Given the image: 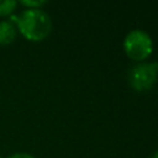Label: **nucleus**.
Listing matches in <instances>:
<instances>
[{"instance_id":"f257e3e1","label":"nucleus","mask_w":158,"mask_h":158,"mask_svg":"<svg viewBox=\"0 0 158 158\" xmlns=\"http://www.w3.org/2000/svg\"><path fill=\"white\" fill-rule=\"evenodd\" d=\"M27 41L40 42L48 37L52 31L51 16L42 9H25L17 15L9 17Z\"/></svg>"},{"instance_id":"f03ea898","label":"nucleus","mask_w":158,"mask_h":158,"mask_svg":"<svg viewBox=\"0 0 158 158\" xmlns=\"http://www.w3.org/2000/svg\"><path fill=\"white\" fill-rule=\"evenodd\" d=\"M123 49L131 59L143 60L152 53L153 41L146 31L135 28L126 35L123 40Z\"/></svg>"},{"instance_id":"7ed1b4c3","label":"nucleus","mask_w":158,"mask_h":158,"mask_svg":"<svg viewBox=\"0 0 158 158\" xmlns=\"http://www.w3.org/2000/svg\"><path fill=\"white\" fill-rule=\"evenodd\" d=\"M158 80V62H142L128 72L130 85L137 91H147Z\"/></svg>"},{"instance_id":"20e7f679","label":"nucleus","mask_w":158,"mask_h":158,"mask_svg":"<svg viewBox=\"0 0 158 158\" xmlns=\"http://www.w3.org/2000/svg\"><path fill=\"white\" fill-rule=\"evenodd\" d=\"M17 37V28L10 20L0 21V46H9L15 42Z\"/></svg>"},{"instance_id":"39448f33","label":"nucleus","mask_w":158,"mask_h":158,"mask_svg":"<svg viewBox=\"0 0 158 158\" xmlns=\"http://www.w3.org/2000/svg\"><path fill=\"white\" fill-rule=\"evenodd\" d=\"M19 2L15 0H0V17H10L17 9Z\"/></svg>"},{"instance_id":"423d86ee","label":"nucleus","mask_w":158,"mask_h":158,"mask_svg":"<svg viewBox=\"0 0 158 158\" xmlns=\"http://www.w3.org/2000/svg\"><path fill=\"white\" fill-rule=\"evenodd\" d=\"M19 4L25 9H42V6L46 5V0H21Z\"/></svg>"},{"instance_id":"0eeeda50","label":"nucleus","mask_w":158,"mask_h":158,"mask_svg":"<svg viewBox=\"0 0 158 158\" xmlns=\"http://www.w3.org/2000/svg\"><path fill=\"white\" fill-rule=\"evenodd\" d=\"M7 158H36V157L27 152H16V153L10 154Z\"/></svg>"},{"instance_id":"6e6552de","label":"nucleus","mask_w":158,"mask_h":158,"mask_svg":"<svg viewBox=\"0 0 158 158\" xmlns=\"http://www.w3.org/2000/svg\"><path fill=\"white\" fill-rule=\"evenodd\" d=\"M151 158H158V151H156V152L151 156Z\"/></svg>"},{"instance_id":"1a4fd4ad","label":"nucleus","mask_w":158,"mask_h":158,"mask_svg":"<svg viewBox=\"0 0 158 158\" xmlns=\"http://www.w3.org/2000/svg\"><path fill=\"white\" fill-rule=\"evenodd\" d=\"M0 158H2V157H1V156H0Z\"/></svg>"}]
</instances>
